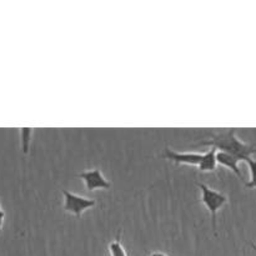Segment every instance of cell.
<instances>
[{
    "mask_svg": "<svg viewBox=\"0 0 256 256\" xmlns=\"http://www.w3.org/2000/svg\"><path fill=\"white\" fill-rule=\"evenodd\" d=\"M196 145L198 146L215 148L219 152H226V154L232 155L239 160H245V162L256 152V149L252 145L242 142L236 136V129H234V128L219 130L218 132H212L209 135V139L198 142Z\"/></svg>",
    "mask_w": 256,
    "mask_h": 256,
    "instance_id": "cell-1",
    "label": "cell"
},
{
    "mask_svg": "<svg viewBox=\"0 0 256 256\" xmlns=\"http://www.w3.org/2000/svg\"><path fill=\"white\" fill-rule=\"evenodd\" d=\"M200 192H202V202L205 205V208L209 212L210 218H212V225L214 232H216V222H218V212L229 204V196L225 195L224 192L215 190L202 182H198Z\"/></svg>",
    "mask_w": 256,
    "mask_h": 256,
    "instance_id": "cell-2",
    "label": "cell"
},
{
    "mask_svg": "<svg viewBox=\"0 0 256 256\" xmlns=\"http://www.w3.org/2000/svg\"><path fill=\"white\" fill-rule=\"evenodd\" d=\"M62 210L68 214L74 215L75 218H82L86 210L92 209L98 205V202L94 199H89V198L80 196V195L70 192L68 190H62Z\"/></svg>",
    "mask_w": 256,
    "mask_h": 256,
    "instance_id": "cell-3",
    "label": "cell"
},
{
    "mask_svg": "<svg viewBox=\"0 0 256 256\" xmlns=\"http://www.w3.org/2000/svg\"><path fill=\"white\" fill-rule=\"evenodd\" d=\"M76 178L82 180L88 192H94V190L98 189L109 190L112 188L109 180L102 175V170L99 169L84 170V172L76 174Z\"/></svg>",
    "mask_w": 256,
    "mask_h": 256,
    "instance_id": "cell-4",
    "label": "cell"
},
{
    "mask_svg": "<svg viewBox=\"0 0 256 256\" xmlns=\"http://www.w3.org/2000/svg\"><path fill=\"white\" fill-rule=\"evenodd\" d=\"M202 152H179L174 150L165 148L162 152V159L168 162H174L175 165H190V166H199L200 162L202 159Z\"/></svg>",
    "mask_w": 256,
    "mask_h": 256,
    "instance_id": "cell-5",
    "label": "cell"
},
{
    "mask_svg": "<svg viewBox=\"0 0 256 256\" xmlns=\"http://www.w3.org/2000/svg\"><path fill=\"white\" fill-rule=\"evenodd\" d=\"M216 162L218 164L222 165V166L226 168V169L232 170L240 180L244 179L242 174V170L239 168V162L240 160L238 158L232 156V155L226 154V152H216Z\"/></svg>",
    "mask_w": 256,
    "mask_h": 256,
    "instance_id": "cell-6",
    "label": "cell"
},
{
    "mask_svg": "<svg viewBox=\"0 0 256 256\" xmlns=\"http://www.w3.org/2000/svg\"><path fill=\"white\" fill-rule=\"evenodd\" d=\"M216 149L215 148H210L209 152H206L202 155V159L200 162L198 169H199L200 172H212L216 170Z\"/></svg>",
    "mask_w": 256,
    "mask_h": 256,
    "instance_id": "cell-7",
    "label": "cell"
},
{
    "mask_svg": "<svg viewBox=\"0 0 256 256\" xmlns=\"http://www.w3.org/2000/svg\"><path fill=\"white\" fill-rule=\"evenodd\" d=\"M32 135V128H22V129H20V146H22V152L24 155H28V152H29Z\"/></svg>",
    "mask_w": 256,
    "mask_h": 256,
    "instance_id": "cell-8",
    "label": "cell"
},
{
    "mask_svg": "<svg viewBox=\"0 0 256 256\" xmlns=\"http://www.w3.org/2000/svg\"><path fill=\"white\" fill-rule=\"evenodd\" d=\"M108 249H109V252L112 256H128L126 250H125V248L122 244V234L118 235L116 239L110 242Z\"/></svg>",
    "mask_w": 256,
    "mask_h": 256,
    "instance_id": "cell-9",
    "label": "cell"
},
{
    "mask_svg": "<svg viewBox=\"0 0 256 256\" xmlns=\"http://www.w3.org/2000/svg\"><path fill=\"white\" fill-rule=\"evenodd\" d=\"M246 162L250 170V180L245 184V186L248 189H256V160L252 159V158H249Z\"/></svg>",
    "mask_w": 256,
    "mask_h": 256,
    "instance_id": "cell-10",
    "label": "cell"
},
{
    "mask_svg": "<svg viewBox=\"0 0 256 256\" xmlns=\"http://www.w3.org/2000/svg\"><path fill=\"white\" fill-rule=\"evenodd\" d=\"M4 220H5V212L2 208V202H0V235H2V226H4Z\"/></svg>",
    "mask_w": 256,
    "mask_h": 256,
    "instance_id": "cell-11",
    "label": "cell"
},
{
    "mask_svg": "<svg viewBox=\"0 0 256 256\" xmlns=\"http://www.w3.org/2000/svg\"><path fill=\"white\" fill-rule=\"evenodd\" d=\"M150 256H169V255L164 254V252H150Z\"/></svg>",
    "mask_w": 256,
    "mask_h": 256,
    "instance_id": "cell-12",
    "label": "cell"
},
{
    "mask_svg": "<svg viewBox=\"0 0 256 256\" xmlns=\"http://www.w3.org/2000/svg\"><path fill=\"white\" fill-rule=\"evenodd\" d=\"M252 248L255 250V252H256V245L255 244H252Z\"/></svg>",
    "mask_w": 256,
    "mask_h": 256,
    "instance_id": "cell-13",
    "label": "cell"
}]
</instances>
